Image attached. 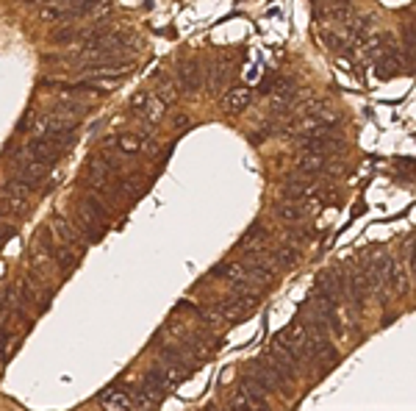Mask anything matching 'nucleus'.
Segmentation results:
<instances>
[{
    "label": "nucleus",
    "mask_w": 416,
    "mask_h": 411,
    "mask_svg": "<svg viewBox=\"0 0 416 411\" xmlns=\"http://www.w3.org/2000/svg\"><path fill=\"white\" fill-rule=\"evenodd\" d=\"M97 403H100V409L103 411H131L134 409V398H131V392H125L122 386H108V389H103L100 398H97Z\"/></svg>",
    "instance_id": "obj_4"
},
{
    "label": "nucleus",
    "mask_w": 416,
    "mask_h": 411,
    "mask_svg": "<svg viewBox=\"0 0 416 411\" xmlns=\"http://www.w3.org/2000/svg\"><path fill=\"white\" fill-rule=\"evenodd\" d=\"M250 381H256L267 395H272V392H280L283 398H291V378L283 372V369H277L267 356H261V359H256V362H250L247 367V372H244Z\"/></svg>",
    "instance_id": "obj_1"
},
{
    "label": "nucleus",
    "mask_w": 416,
    "mask_h": 411,
    "mask_svg": "<svg viewBox=\"0 0 416 411\" xmlns=\"http://www.w3.org/2000/svg\"><path fill=\"white\" fill-rule=\"evenodd\" d=\"M81 217H87L89 223L94 226H100V228H106V223H108V217H111V211L103 206V200L100 197H94V195H87V197H81V211H78Z\"/></svg>",
    "instance_id": "obj_8"
},
{
    "label": "nucleus",
    "mask_w": 416,
    "mask_h": 411,
    "mask_svg": "<svg viewBox=\"0 0 416 411\" xmlns=\"http://www.w3.org/2000/svg\"><path fill=\"white\" fill-rule=\"evenodd\" d=\"M117 147L125 153V156H134L139 153V137H131V134H122V137L117 139Z\"/></svg>",
    "instance_id": "obj_28"
},
{
    "label": "nucleus",
    "mask_w": 416,
    "mask_h": 411,
    "mask_svg": "<svg viewBox=\"0 0 416 411\" xmlns=\"http://www.w3.org/2000/svg\"><path fill=\"white\" fill-rule=\"evenodd\" d=\"M28 211V197H17V195H3L0 197V214L3 217H17Z\"/></svg>",
    "instance_id": "obj_20"
},
{
    "label": "nucleus",
    "mask_w": 416,
    "mask_h": 411,
    "mask_svg": "<svg viewBox=\"0 0 416 411\" xmlns=\"http://www.w3.org/2000/svg\"><path fill=\"white\" fill-rule=\"evenodd\" d=\"M386 283H391V292H394V295H403V292H405L408 281H405V267H403L400 262H391V270H389Z\"/></svg>",
    "instance_id": "obj_25"
},
{
    "label": "nucleus",
    "mask_w": 416,
    "mask_h": 411,
    "mask_svg": "<svg viewBox=\"0 0 416 411\" xmlns=\"http://www.w3.org/2000/svg\"><path fill=\"white\" fill-rule=\"evenodd\" d=\"M297 167H300L303 173H311V176H317V173H322L324 167H327V159H324V156H317V153H300V159H297Z\"/></svg>",
    "instance_id": "obj_23"
},
{
    "label": "nucleus",
    "mask_w": 416,
    "mask_h": 411,
    "mask_svg": "<svg viewBox=\"0 0 416 411\" xmlns=\"http://www.w3.org/2000/svg\"><path fill=\"white\" fill-rule=\"evenodd\" d=\"M156 97H158V100H164V103L170 106V103H175V100H178V90H175V87H172V84H170L167 78H161V84H158V92H156Z\"/></svg>",
    "instance_id": "obj_27"
},
{
    "label": "nucleus",
    "mask_w": 416,
    "mask_h": 411,
    "mask_svg": "<svg viewBox=\"0 0 416 411\" xmlns=\"http://www.w3.org/2000/svg\"><path fill=\"white\" fill-rule=\"evenodd\" d=\"M39 17L45 23H58V20L70 17V3H42L39 6Z\"/></svg>",
    "instance_id": "obj_22"
},
{
    "label": "nucleus",
    "mask_w": 416,
    "mask_h": 411,
    "mask_svg": "<svg viewBox=\"0 0 416 411\" xmlns=\"http://www.w3.org/2000/svg\"><path fill=\"white\" fill-rule=\"evenodd\" d=\"M45 176H47L45 167H42V164H37V161H31V159L20 164V181L25 183V186H31V189L45 181Z\"/></svg>",
    "instance_id": "obj_18"
},
{
    "label": "nucleus",
    "mask_w": 416,
    "mask_h": 411,
    "mask_svg": "<svg viewBox=\"0 0 416 411\" xmlns=\"http://www.w3.org/2000/svg\"><path fill=\"white\" fill-rule=\"evenodd\" d=\"M272 106V111L275 114H283V111H289L294 103H297V84H291V81H277L275 87H272V100H270Z\"/></svg>",
    "instance_id": "obj_7"
},
{
    "label": "nucleus",
    "mask_w": 416,
    "mask_h": 411,
    "mask_svg": "<svg viewBox=\"0 0 416 411\" xmlns=\"http://www.w3.org/2000/svg\"><path fill=\"white\" fill-rule=\"evenodd\" d=\"M275 259L283 264V267H291V264H297L300 253H297V247H294V245H280V247L275 250Z\"/></svg>",
    "instance_id": "obj_26"
},
{
    "label": "nucleus",
    "mask_w": 416,
    "mask_h": 411,
    "mask_svg": "<svg viewBox=\"0 0 416 411\" xmlns=\"http://www.w3.org/2000/svg\"><path fill=\"white\" fill-rule=\"evenodd\" d=\"M256 306H258V295H250V292H247V295H239L231 303H222V306H220V314H222V320L239 322V320H244L247 314H253Z\"/></svg>",
    "instance_id": "obj_3"
},
{
    "label": "nucleus",
    "mask_w": 416,
    "mask_h": 411,
    "mask_svg": "<svg viewBox=\"0 0 416 411\" xmlns=\"http://www.w3.org/2000/svg\"><path fill=\"white\" fill-rule=\"evenodd\" d=\"M75 37H78V31H75L73 25H64V28L53 31V37H50V39H53V42H73Z\"/></svg>",
    "instance_id": "obj_29"
},
{
    "label": "nucleus",
    "mask_w": 416,
    "mask_h": 411,
    "mask_svg": "<svg viewBox=\"0 0 416 411\" xmlns=\"http://www.w3.org/2000/svg\"><path fill=\"white\" fill-rule=\"evenodd\" d=\"M233 73H236V61L233 59H217V61H211V75H208V84H211V90H222L228 81L233 78Z\"/></svg>",
    "instance_id": "obj_10"
},
{
    "label": "nucleus",
    "mask_w": 416,
    "mask_h": 411,
    "mask_svg": "<svg viewBox=\"0 0 416 411\" xmlns=\"http://www.w3.org/2000/svg\"><path fill=\"white\" fill-rule=\"evenodd\" d=\"M247 278L256 283V281H270L272 275H275V267H272V262L267 259V256H256V259H250L247 262Z\"/></svg>",
    "instance_id": "obj_16"
},
{
    "label": "nucleus",
    "mask_w": 416,
    "mask_h": 411,
    "mask_svg": "<svg viewBox=\"0 0 416 411\" xmlns=\"http://www.w3.org/2000/svg\"><path fill=\"white\" fill-rule=\"evenodd\" d=\"M0 312H3V309H0Z\"/></svg>",
    "instance_id": "obj_36"
},
{
    "label": "nucleus",
    "mask_w": 416,
    "mask_h": 411,
    "mask_svg": "<svg viewBox=\"0 0 416 411\" xmlns=\"http://www.w3.org/2000/svg\"><path fill=\"white\" fill-rule=\"evenodd\" d=\"M53 256H58V264H61L64 270H70V267L75 264V256L70 253V247H58V250H56Z\"/></svg>",
    "instance_id": "obj_30"
},
{
    "label": "nucleus",
    "mask_w": 416,
    "mask_h": 411,
    "mask_svg": "<svg viewBox=\"0 0 416 411\" xmlns=\"http://www.w3.org/2000/svg\"><path fill=\"white\" fill-rule=\"evenodd\" d=\"M231 411H253V409H250V406L244 403V398L236 392V395H233V400H231Z\"/></svg>",
    "instance_id": "obj_31"
},
{
    "label": "nucleus",
    "mask_w": 416,
    "mask_h": 411,
    "mask_svg": "<svg viewBox=\"0 0 416 411\" xmlns=\"http://www.w3.org/2000/svg\"><path fill=\"white\" fill-rule=\"evenodd\" d=\"M267 239H270V231L256 223L253 228L244 233V239L239 242V247L247 250V253H264L267 250Z\"/></svg>",
    "instance_id": "obj_13"
},
{
    "label": "nucleus",
    "mask_w": 416,
    "mask_h": 411,
    "mask_svg": "<svg viewBox=\"0 0 416 411\" xmlns=\"http://www.w3.org/2000/svg\"><path fill=\"white\" fill-rule=\"evenodd\" d=\"M53 231L61 236V242H64L67 247H73V245H75V247H84V242H81L84 236L78 233V228H75L67 217H56V220H53Z\"/></svg>",
    "instance_id": "obj_15"
},
{
    "label": "nucleus",
    "mask_w": 416,
    "mask_h": 411,
    "mask_svg": "<svg viewBox=\"0 0 416 411\" xmlns=\"http://www.w3.org/2000/svg\"><path fill=\"white\" fill-rule=\"evenodd\" d=\"M186 123H189L186 117H175V128H181V125H184V128H186Z\"/></svg>",
    "instance_id": "obj_34"
},
{
    "label": "nucleus",
    "mask_w": 416,
    "mask_h": 411,
    "mask_svg": "<svg viewBox=\"0 0 416 411\" xmlns=\"http://www.w3.org/2000/svg\"><path fill=\"white\" fill-rule=\"evenodd\" d=\"M317 297H322L327 303L339 306V300H344V273L341 270H324L317 275Z\"/></svg>",
    "instance_id": "obj_2"
},
{
    "label": "nucleus",
    "mask_w": 416,
    "mask_h": 411,
    "mask_svg": "<svg viewBox=\"0 0 416 411\" xmlns=\"http://www.w3.org/2000/svg\"><path fill=\"white\" fill-rule=\"evenodd\" d=\"M178 87L186 94H194V92L203 87V70H200V64L194 59L178 61Z\"/></svg>",
    "instance_id": "obj_5"
},
{
    "label": "nucleus",
    "mask_w": 416,
    "mask_h": 411,
    "mask_svg": "<svg viewBox=\"0 0 416 411\" xmlns=\"http://www.w3.org/2000/svg\"><path fill=\"white\" fill-rule=\"evenodd\" d=\"M250 100H253V92L247 90V87H233V90H228L225 97H222V111H228V114H241V111L250 106Z\"/></svg>",
    "instance_id": "obj_12"
},
{
    "label": "nucleus",
    "mask_w": 416,
    "mask_h": 411,
    "mask_svg": "<svg viewBox=\"0 0 416 411\" xmlns=\"http://www.w3.org/2000/svg\"><path fill=\"white\" fill-rule=\"evenodd\" d=\"M87 114V106L84 103H75V100H58L56 106H53V117H58V120H67V123H75L78 125V120Z\"/></svg>",
    "instance_id": "obj_14"
},
{
    "label": "nucleus",
    "mask_w": 416,
    "mask_h": 411,
    "mask_svg": "<svg viewBox=\"0 0 416 411\" xmlns=\"http://www.w3.org/2000/svg\"><path fill=\"white\" fill-rule=\"evenodd\" d=\"M286 200H291V203H303V200H311L314 195H317V183L308 181V178H300V176H294V178H289L286 181Z\"/></svg>",
    "instance_id": "obj_11"
},
{
    "label": "nucleus",
    "mask_w": 416,
    "mask_h": 411,
    "mask_svg": "<svg viewBox=\"0 0 416 411\" xmlns=\"http://www.w3.org/2000/svg\"><path fill=\"white\" fill-rule=\"evenodd\" d=\"M25 150H28V159L37 161V164H42V167L53 164V161H58V156L64 153V150H58L53 142H47L45 137H34L31 142H28Z\"/></svg>",
    "instance_id": "obj_6"
},
{
    "label": "nucleus",
    "mask_w": 416,
    "mask_h": 411,
    "mask_svg": "<svg viewBox=\"0 0 416 411\" xmlns=\"http://www.w3.org/2000/svg\"><path fill=\"white\" fill-rule=\"evenodd\" d=\"M147 94H150V92H139L137 97H134V109H137V111H141V106H144V100H147Z\"/></svg>",
    "instance_id": "obj_33"
},
{
    "label": "nucleus",
    "mask_w": 416,
    "mask_h": 411,
    "mask_svg": "<svg viewBox=\"0 0 416 411\" xmlns=\"http://www.w3.org/2000/svg\"><path fill=\"white\" fill-rule=\"evenodd\" d=\"M206 411H222V409H220V406H208Z\"/></svg>",
    "instance_id": "obj_35"
},
{
    "label": "nucleus",
    "mask_w": 416,
    "mask_h": 411,
    "mask_svg": "<svg viewBox=\"0 0 416 411\" xmlns=\"http://www.w3.org/2000/svg\"><path fill=\"white\" fill-rule=\"evenodd\" d=\"M139 114H141V117H144L147 123H161V117L167 114V103H164V100H158V97H156V94L150 92Z\"/></svg>",
    "instance_id": "obj_19"
},
{
    "label": "nucleus",
    "mask_w": 416,
    "mask_h": 411,
    "mask_svg": "<svg viewBox=\"0 0 416 411\" xmlns=\"http://www.w3.org/2000/svg\"><path fill=\"white\" fill-rule=\"evenodd\" d=\"M400 70H403L400 59H394V56H380V59H377V67H374V75H377V78H394Z\"/></svg>",
    "instance_id": "obj_24"
},
{
    "label": "nucleus",
    "mask_w": 416,
    "mask_h": 411,
    "mask_svg": "<svg viewBox=\"0 0 416 411\" xmlns=\"http://www.w3.org/2000/svg\"><path fill=\"white\" fill-rule=\"evenodd\" d=\"M211 275H214V278H225V281H231V283L247 281V270H244L241 264H236V262H222V264H217Z\"/></svg>",
    "instance_id": "obj_21"
},
{
    "label": "nucleus",
    "mask_w": 416,
    "mask_h": 411,
    "mask_svg": "<svg viewBox=\"0 0 416 411\" xmlns=\"http://www.w3.org/2000/svg\"><path fill=\"white\" fill-rule=\"evenodd\" d=\"M275 214L283 220V223H289V226H297V223L305 220L303 206H300V203H291V200H280V203L275 206Z\"/></svg>",
    "instance_id": "obj_17"
},
{
    "label": "nucleus",
    "mask_w": 416,
    "mask_h": 411,
    "mask_svg": "<svg viewBox=\"0 0 416 411\" xmlns=\"http://www.w3.org/2000/svg\"><path fill=\"white\" fill-rule=\"evenodd\" d=\"M111 176H114V167L103 156L89 159V164H87V183H92L94 189H106V183H108Z\"/></svg>",
    "instance_id": "obj_9"
},
{
    "label": "nucleus",
    "mask_w": 416,
    "mask_h": 411,
    "mask_svg": "<svg viewBox=\"0 0 416 411\" xmlns=\"http://www.w3.org/2000/svg\"><path fill=\"white\" fill-rule=\"evenodd\" d=\"M8 339H11V333H8L6 328H0V356H3V350L8 348Z\"/></svg>",
    "instance_id": "obj_32"
}]
</instances>
